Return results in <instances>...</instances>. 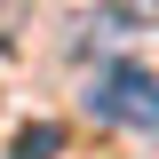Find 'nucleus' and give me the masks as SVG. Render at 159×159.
<instances>
[{"mask_svg":"<svg viewBox=\"0 0 159 159\" xmlns=\"http://www.w3.org/2000/svg\"><path fill=\"white\" fill-rule=\"evenodd\" d=\"M24 24H32V0H0V56L24 40Z\"/></svg>","mask_w":159,"mask_h":159,"instance_id":"7ed1b4c3","label":"nucleus"},{"mask_svg":"<svg viewBox=\"0 0 159 159\" xmlns=\"http://www.w3.org/2000/svg\"><path fill=\"white\" fill-rule=\"evenodd\" d=\"M103 16H119V24H159V0H103Z\"/></svg>","mask_w":159,"mask_h":159,"instance_id":"20e7f679","label":"nucleus"},{"mask_svg":"<svg viewBox=\"0 0 159 159\" xmlns=\"http://www.w3.org/2000/svg\"><path fill=\"white\" fill-rule=\"evenodd\" d=\"M88 111L111 119V127H135V135H159V72L143 64H103L88 80Z\"/></svg>","mask_w":159,"mask_h":159,"instance_id":"f257e3e1","label":"nucleus"},{"mask_svg":"<svg viewBox=\"0 0 159 159\" xmlns=\"http://www.w3.org/2000/svg\"><path fill=\"white\" fill-rule=\"evenodd\" d=\"M56 151H64V127L56 119H32V127L8 143V159H56Z\"/></svg>","mask_w":159,"mask_h":159,"instance_id":"f03ea898","label":"nucleus"}]
</instances>
